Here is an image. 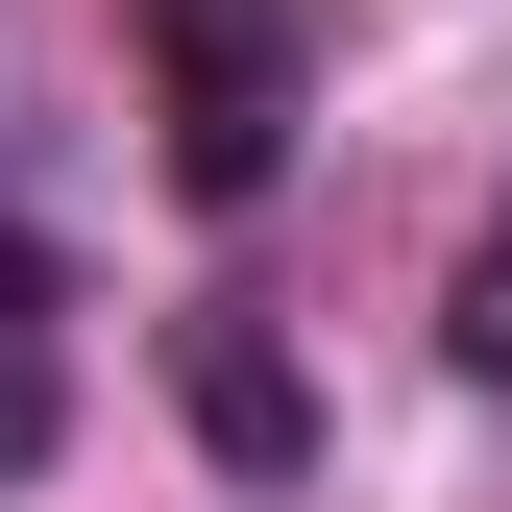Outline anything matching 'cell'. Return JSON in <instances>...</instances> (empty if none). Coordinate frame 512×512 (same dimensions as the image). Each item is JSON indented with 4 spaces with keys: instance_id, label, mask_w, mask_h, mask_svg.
I'll use <instances>...</instances> for the list:
<instances>
[{
    "instance_id": "1",
    "label": "cell",
    "mask_w": 512,
    "mask_h": 512,
    "mask_svg": "<svg viewBox=\"0 0 512 512\" xmlns=\"http://www.w3.org/2000/svg\"><path fill=\"white\" fill-rule=\"evenodd\" d=\"M147 49H171V196H269L293 171V98H317V49H293V0H147Z\"/></svg>"
},
{
    "instance_id": "2",
    "label": "cell",
    "mask_w": 512,
    "mask_h": 512,
    "mask_svg": "<svg viewBox=\"0 0 512 512\" xmlns=\"http://www.w3.org/2000/svg\"><path fill=\"white\" fill-rule=\"evenodd\" d=\"M171 391H196V439H220L244 488H293V464H317V391H293L269 342H244V317H196V366H171Z\"/></svg>"
},
{
    "instance_id": "3",
    "label": "cell",
    "mask_w": 512,
    "mask_h": 512,
    "mask_svg": "<svg viewBox=\"0 0 512 512\" xmlns=\"http://www.w3.org/2000/svg\"><path fill=\"white\" fill-rule=\"evenodd\" d=\"M439 342H464V391H512V220L464 244V269H439Z\"/></svg>"
},
{
    "instance_id": "5",
    "label": "cell",
    "mask_w": 512,
    "mask_h": 512,
    "mask_svg": "<svg viewBox=\"0 0 512 512\" xmlns=\"http://www.w3.org/2000/svg\"><path fill=\"white\" fill-rule=\"evenodd\" d=\"M0 317H49V244H25V220H0Z\"/></svg>"
},
{
    "instance_id": "4",
    "label": "cell",
    "mask_w": 512,
    "mask_h": 512,
    "mask_svg": "<svg viewBox=\"0 0 512 512\" xmlns=\"http://www.w3.org/2000/svg\"><path fill=\"white\" fill-rule=\"evenodd\" d=\"M49 439H74V391H49V366H25V342H0V488H25V464H49Z\"/></svg>"
}]
</instances>
